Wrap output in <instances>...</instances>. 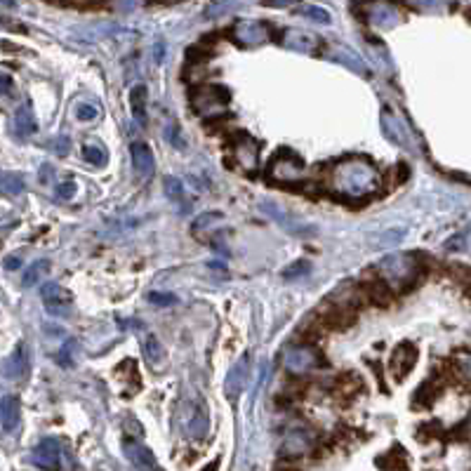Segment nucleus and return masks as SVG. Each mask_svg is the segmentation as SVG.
I'll return each mask as SVG.
<instances>
[{
    "mask_svg": "<svg viewBox=\"0 0 471 471\" xmlns=\"http://www.w3.org/2000/svg\"><path fill=\"white\" fill-rule=\"evenodd\" d=\"M130 106H132V116L137 118L142 125H146V90L144 85H137L130 92Z\"/></svg>",
    "mask_w": 471,
    "mask_h": 471,
    "instance_id": "4be33fe9",
    "label": "nucleus"
},
{
    "mask_svg": "<svg viewBox=\"0 0 471 471\" xmlns=\"http://www.w3.org/2000/svg\"><path fill=\"white\" fill-rule=\"evenodd\" d=\"M62 457H64V450L57 438H43L34 450V462L45 471H57L62 467Z\"/></svg>",
    "mask_w": 471,
    "mask_h": 471,
    "instance_id": "f8f14e48",
    "label": "nucleus"
},
{
    "mask_svg": "<svg viewBox=\"0 0 471 471\" xmlns=\"http://www.w3.org/2000/svg\"><path fill=\"white\" fill-rule=\"evenodd\" d=\"M5 269H8V271H17V269H21V259L19 257H5Z\"/></svg>",
    "mask_w": 471,
    "mask_h": 471,
    "instance_id": "c9c22d12",
    "label": "nucleus"
},
{
    "mask_svg": "<svg viewBox=\"0 0 471 471\" xmlns=\"http://www.w3.org/2000/svg\"><path fill=\"white\" fill-rule=\"evenodd\" d=\"M221 219H224V215H221V213H200L198 217L193 219L191 231H193V234H200V231H205L208 226H215Z\"/></svg>",
    "mask_w": 471,
    "mask_h": 471,
    "instance_id": "a878e982",
    "label": "nucleus"
},
{
    "mask_svg": "<svg viewBox=\"0 0 471 471\" xmlns=\"http://www.w3.org/2000/svg\"><path fill=\"white\" fill-rule=\"evenodd\" d=\"M75 191H78V186H75V182H71V180H69V182H62V184L57 186V196L64 198V200L73 198Z\"/></svg>",
    "mask_w": 471,
    "mask_h": 471,
    "instance_id": "7c9ffc66",
    "label": "nucleus"
},
{
    "mask_svg": "<svg viewBox=\"0 0 471 471\" xmlns=\"http://www.w3.org/2000/svg\"><path fill=\"white\" fill-rule=\"evenodd\" d=\"M438 394H441V387H438L434 380L424 382L420 389H417V394H415V405H422V408H426V405H431L438 398Z\"/></svg>",
    "mask_w": 471,
    "mask_h": 471,
    "instance_id": "b1692460",
    "label": "nucleus"
},
{
    "mask_svg": "<svg viewBox=\"0 0 471 471\" xmlns=\"http://www.w3.org/2000/svg\"><path fill=\"white\" fill-rule=\"evenodd\" d=\"M123 452L130 459L132 467H137L139 471H160L158 459L156 455L144 446V443L134 441V438H123Z\"/></svg>",
    "mask_w": 471,
    "mask_h": 471,
    "instance_id": "9b49d317",
    "label": "nucleus"
},
{
    "mask_svg": "<svg viewBox=\"0 0 471 471\" xmlns=\"http://www.w3.org/2000/svg\"><path fill=\"white\" fill-rule=\"evenodd\" d=\"M269 180L280 184V186H297L306 180V165L292 151H278L267 167Z\"/></svg>",
    "mask_w": 471,
    "mask_h": 471,
    "instance_id": "7ed1b4c3",
    "label": "nucleus"
},
{
    "mask_svg": "<svg viewBox=\"0 0 471 471\" xmlns=\"http://www.w3.org/2000/svg\"><path fill=\"white\" fill-rule=\"evenodd\" d=\"M146 300L151 302V304H156V306H172L177 302V297L172 295V292H149V295H146Z\"/></svg>",
    "mask_w": 471,
    "mask_h": 471,
    "instance_id": "cd10ccee",
    "label": "nucleus"
},
{
    "mask_svg": "<svg viewBox=\"0 0 471 471\" xmlns=\"http://www.w3.org/2000/svg\"><path fill=\"white\" fill-rule=\"evenodd\" d=\"M267 3H271V5H285V3H292V0H267Z\"/></svg>",
    "mask_w": 471,
    "mask_h": 471,
    "instance_id": "4c0bfd02",
    "label": "nucleus"
},
{
    "mask_svg": "<svg viewBox=\"0 0 471 471\" xmlns=\"http://www.w3.org/2000/svg\"><path fill=\"white\" fill-rule=\"evenodd\" d=\"M226 104H229V90L221 88V85H205V88H196L191 95L193 111L203 118L224 116Z\"/></svg>",
    "mask_w": 471,
    "mask_h": 471,
    "instance_id": "20e7f679",
    "label": "nucleus"
},
{
    "mask_svg": "<svg viewBox=\"0 0 471 471\" xmlns=\"http://www.w3.org/2000/svg\"><path fill=\"white\" fill-rule=\"evenodd\" d=\"M459 370H462V375L471 382V354L464 356V359L459 361Z\"/></svg>",
    "mask_w": 471,
    "mask_h": 471,
    "instance_id": "f704fd0d",
    "label": "nucleus"
},
{
    "mask_svg": "<svg viewBox=\"0 0 471 471\" xmlns=\"http://www.w3.org/2000/svg\"><path fill=\"white\" fill-rule=\"evenodd\" d=\"M377 467L382 471H410L408 469V452L400 446H394L391 450L377 457Z\"/></svg>",
    "mask_w": 471,
    "mask_h": 471,
    "instance_id": "a211bd4d",
    "label": "nucleus"
},
{
    "mask_svg": "<svg viewBox=\"0 0 471 471\" xmlns=\"http://www.w3.org/2000/svg\"><path fill=\"white\" fill-rule=\"evenodd\" d=\"M12 92V80L8 75H0V95H10Z\"/></svg>",
    "mask_w": 471,
    "mask_h": 471,
    "instance_id": "e433bc0d",
    "label": "nucleus"
},
{
    "mask_svg": "<svg viewBox=\"0 0 471 471\" xmlns=\"http://www.w3.org/2000/svg\"><path fill=\"white\" fill-rule=\"evenodd\" d=\"M380 280L389 285L391 292L398 290H410L420 280L422 274V262L413 252H400V254H387L377 262L375 267Z\"/></svg>",
    "mask_w": 471,
    "mask_h": 471,
    "instance_id": "f03ea898",
    "label": "nucleus"
},
{
    "mask_svg": "<svg viewBox=\"0 0 471 471\" xmlns=\"http://www.w3.org/2000/svg\"><path fill=\"white\" fill-rule=\"evenodd\" d=\"M302 14H306V17H311V19H316V21H330V14L326 12V10H318V8H304L302 10Z\"/></svg>",
    "mask_w": 471,
    "mask_h": 471,
    "instance_id": "473e14b6",
    "label": "nucleus"
},
{
    "mask_svg": "<svg viewBox=\"0 0 471 471\" xmlns=\"http://www.w3.org/2000/svg\"><path fill=\"white\" fill-rule=\"evenodd\" d=\"M75 116H78V121L90 123V121H97V118H99V109H97L95 104H88V101H83V104L75 106Z\"/></svg>",
    "mask_w": 471,
    "mask_h": 471,
    "instance_id": "c85d7f7f",
    "label": "nucleus"
},
{
    "mask_svg": "<svg viewBox=\"0 0 471 471\" xmlns=\"http://www.w3.org/2000/svg\"><path fill=\"white\" fill-rule=\"evenodd\" d=\"M50 271V262L47 259H38V262L31 264L29 269H24V278H21V283H24V288H34L43 280V276Z\"/></svg>",
    "mask_w": 471,
    "mask_h": 471,
    "instance_id": "412c9836",
    "label": "nucleus"
},
{
    "mask_svg": "<svg viewBox=\"0 0 471 471\" xmlns=\"http://www.w3.org/2000/svg\"><path fill=\"white\" fill-rule=\"evenodd\" d=\"M21 422V403L17 396L0 398V434H12L17 431Z\"/></svg>",
    "mask_w": 471,
    "mask_h": 471,
    "instance_id": "ddd939ff",
    "label": "nucleus"
},
{
    "mask_svg": "<svg viewBox=\"0 0 471 471\" xmlns=\"http://www.w3.org/2000/svg\"><path fill=\"white\" fill-rule=\"evenodd\" d=\"M130 154H132V165L137 170V175L142 177H151L156 172V158L154 151H151L149 144L144 142H134L130 146Z\"/></svg>",
    "mask_w": 471,
    "mask_h": 471,
    "instance_id": "4468645a",
    "label": "nucleus"
},
{
    "mask_svg": "<svg viewBox=\"0 0 471 471\" xmlns=\"http://www.w3.org/2000/svg\"><path fill=\"white\" fill-rule=\"evenodd\" d=\"M313 448H316V438H313L311 431L292 429L283 438L280 455H283V457H288V459H297V457H304V455L313 452Z\"/></svg>",
    "mask_w": 471,
    "mask_h": 471,
    "instance_id": "1a4fd4ad",
    "label": "nucleus"
},
{
    "mask_svg": "<svg viewBox=\"0 0 471 471\" xmlns=\"http://www.w3.org/2000/svg\"><path fill=\"white\" fill-rule=\"evenodd\" d=\"M14 132H17L19 137H31V134L38 132V121H36L34 109H31L29 101L21 104L17 113H14Z\"/></svg>",
    "mask_w": 471,
    "mask_h": 471,
    "instance_id": "f3484780",
    "label": "nucleus"
},
{
    "mask_svg": "<svg viewBox=\"0 0 471 471\" xmlns=\"http://www.w3.org/2000/svg\"><path fill=\"white\" fill-rule=\"evenodd\" d=\"M83 158L88 160L90 165L104 167L106 160H109V154H106V149L101 144H85L83 146Z\"/></svg>",
    "mask_w": 471,
    "mask_h": 471,
    "instance_id": "393cba45",
    "label": "nucleus"
},
{
    "mask_svg": "<svg viewBox=\"0 0 471 471\" xmlns=\"http://www.w3.org/2000/svg\"><path fill=\"white\" fill-rule=\"evenodd\" d=\"M40 297H43V304H45V311L50 316H57V318L71 316V306H73L71 292L64 290L59 283H45L40 288Z\"/></svg>",
    "mask_w": 471,
    "mask_h": 471,
    "instance_id": "0eeeda50",
    "label": "nucleus"
},
{
    "mask_svg": "<svg viewBox=\"0 0 471 471\" xmlns=\"http://www.w3.org/2000/svg\"><path fill=\"white\" fill-rule=\"evenodd\" d=\"M24 189L26 182L19 172H5L0 177V193H5V196H19V193H24Z\"/></svg>",
    "mask_w": 471,
    "mask_h": 471,
    "instance_id": "aec40b11",
    "label": "nucleus"
},
{
    "mask_svg": "<svg viewBox=\"0 0 471 471\" xmlns=\"http://www.w3.org/2000/svg\"><path fill=\"white\" fill-rule=\"evenodd\" d=\"M71 349H73V342H67L62 346V351H59V356H57V361H59V365H64V367H71Z\"/></svg>",
    "mask_w": 471,
    "mask_h": 471,
    "instance_id": "2f4dec72",
    "label": "nucleus"
},
{
    "mask_svg": "<svg viewBox=\"0 0 471 471\" xmlns=\"http://www.w3.org/2000/svg\"><path fill=\"white\" fill-rule=\"evenodd\" d=\"M382 130H384V134H387V137L391 139L394 144H400V146H408L410 144V132L405 130L403 121H400L396 113H391L389 109L382 113Z\"/></svg>",
    "mask_w": 471,
    "mask_h": 471,
    "instance_id": "dca6fc26",
    "label": "nucleus"
},
{
    "mask_svg": "<svg viewBox=\"0 0 471 471\" xmlns=\"http://www.w3.org/2000/svg\"><path fill=\"white\" fill-rule=\"evenodd\" d=\"M283 365L292 375H306V372L316 370L318 365H323V359L318 349H313L311 344H295L285 349Z\"/></svg>",
    "mask_w": 471,
    "mask_h": 471,
    "instance_id": "39448f33",
    "label": "nucleus"
},
{
    "mask_svg": "<svg viewBox=\"0 0 471 471\" xmlns=\"http://www.w3.org/2000/svg\"><path fill=\"white\" fill-rule=\"evenodd\" d=\"M205 434H208V408H205L203 400H198L196 408H193L191 422H189V436L203 438Z\"/></svg>",
    "mask_w": 471,
    "mask_h": 471,
    "instance_id": "6ab92c4d",
    "label": "nucleus"
},
{
    "mask_svg": "<svg viewBox=\"0 0 471 471\" xmlns=\"http://www.w3.org/2000/svg\"><path fill=\"white\" fill-rule=\"evenodd\" d=\"M417 359H420V351H417L415 344H410V342L398 344L396 349H394L391 359H389V370H391L394 380L396 382L405 380V377L413 372Z\"/></svg>",
    "mask_w": 471,
    "mask_h": 471,
    "instance_id": "6e6552de",
    "label": "nucleus"
},
{
    "mask_svg": "<svg viewBox=\"0 0 471 471\" xmlns=\"http://www.w3.org/2000/svg\"><path fill=\"white\" fill-rule=\"evenodd\" d=\"M380 172L367 158L351 156L333 165L328 177V189L333 196L349 200V203H361V200L372 198L380 191Z\"/></svg>",
    "mask_w": 471,
    "mask_h": 471,
    "instance_id": "f257e3e1",
    "label": "nucleus"
},
{
    "mask_svg": "<svg viewBox=\"0 0 471 471\" xmlns=\"http://www.w3.org/2000/svg\"><path fill=\"white\" fill-rule=\"evenodd\" d=\"M165 193L170 200H175V203H182L184 200V184L182 180H177V177H165Z\"/></svg>",
    "mask_w": 471,
    "mask_h": 471,
    "instance_id": "bb28decb",
    "label": "nucleus"
},
{
    "mask_svg": "<svg viewBox=\"0 0 471 471\" xmlns=\"http://www.w3.org/2000/svg\"><path fill=\"white\" fill-rule=\"evenodd\" d=\"M247 377H250V354H243L241 359L231 365L229 375H226L224 391L231 403H236V400L241 398L243 389H245V384H247Z\"/></svg>",
    "mask_w": 471,
    "mask_h": 471,
    "instance_id": "9d476101",
    "label": "nucleus"
},
{
    "mask_svg": "<svg viewBox=\"0 0 471 471\" xmlns=\"http://www.w3.org/2000/svg\"><path fill=\"white\" fill-rule=\"evenodd\" d=\"M467 426H469V431H471V420H469V424H467Z\"/></svg>",
    "mask_w": 471,
    "mask_h": 471,
    "instance_id": "58836bf2",
    "label": "nucleus"
},
{
    "mask_svg": "<svg viewBox=\"0 0 471 471\" xmlns=\"http://www.w3.org/2000/svg\"><path fill=\"white\" fill-rule=\"evenodd\" d=\"M26 370H29V354H26V344L19 342L17 346H14V351L10 354V359L5 361V377L8 380H21V377L26 375Z\"/></svg>",
    "mask_w": 471,
    "mask_h": 471,
    "instance_id": "2eb2a0df",
    "label": "nucleus"
},
{
    "mask_svg": "<svg viewBox=\"0 0 471 471\" xmlns=\"http://www.w3.org/2000/svg\"><path fill=\"white\" fill-rule=\"evenodd\" d=\"M304 274H309V264H306V262H295L292 267L285 269L283 276H285L288 280H295V278H300V276H304Z\"/></svg>",
    "mask_w": 471,
    "mask_h": 471,
    "instance_id": "c756f323",
    "label": "nucleus"
},
{
    "mask_svg": "<svg viewBox=\"0 0 471 471\" xmlns=\"http://www.w3.org/2000/svg\"><path fill=\"white\" fill-rule=\"evenodd\" d=\"M231 156H234V163L241 167L243 172H257L259 167V144L257 139L250 137L245 132H238L231 139Z\"/></svg>",
    "mask_w": 471,
    "mask_h": 471,
    "instance_id": "423d86ee",
    "label": "nucleus"
},
{
    "mask_svg": "<svg viewBox=\"0 0 471 471\" xmlns=\"http://www.w3.org/2000/svg\"><path fill=\"white\" fill-rule=\"evenodd\" d=\"M469 295H471V285H469Z\"/></svg>",
    "mask_w": 471,
    "mask_h": 471,
    "instance_id": "ea45409f",
    "label": "nucleus"
},
{
    "mask_svg": "<svg viewBox=\"0 0 471 471\" xmlns=\"http://www.w3.org/2000/svg\"><path fill=\"white\" fill-rule=\"evenodd\" d=\"M69 149H71V142H69V137H59L55 142V151L59 156H67Z\"/></svg>",
    "mask_w": 471,
    "mask_h": 471,
    "instance_id": "72a5a7b5",
    "label": "nucleus"
},
{
    "mask_svg": "<svg viewBox=\"0 0 471 471\" xmlns=\"http://www.w3.org/2000/svg\"><path fill=\"white\" fill-rule=\"evenodd\" d=\"M142 349H144L146 361H149L151 365H158V363L165 359L163 344L158 342V337H156V335H146V337H144V344H142Z\"/></svg>",
    "mask_w": 471,
    "mask_h": 471,
    "instance_id": "5701e85b",
    "label": "nucleus"
}]
</instances>
